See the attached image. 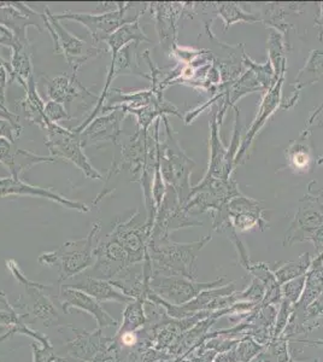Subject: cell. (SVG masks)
I'll use <instances>...</instances> for the list:
<instances>
[{
	"instance_id": "obj_1",
	"label": "cell",
	"mask_w": 323,
	"mask_h": 362,
	"mask_svg": "<svg viewBox=\"0 0 323 362\" xmlns=\"http://www.w3.org/2000/svg\"><path fill=\"white\" fill-rule=\"evenodd\" d=\"M209 240L211 235L187 244L175 243L169 238L150 239L148 255L151 261L152 274L196 279V257Z\"/></svg>"
},
{
	"instance_id": "obj_2",
	"label": "cell",
	"mask_w": 323,
	"mask_h": 362,
	"mask_svg": "<svg viewBox=\"0 0 323 362\" xmlns=\"http://www.w3.org/2000/svg\"><path fill=\"white\" fill-rule=\"evenodd\" d=\"M162 119L165 127V138L164 140L160 139L157 148L160 173L165 186L175 189L181 204L184 206L192 189L189 177L194 168V162L181 148L168 116H163Z\"/></svg>"
},
{
	"instance_id": "obj_3",
	"label": "cell",
	"mask_w": 323,
	"mask_h": 362,
	"mask_svg": "<svg viewBox=\"0 0 323 362\" xmlns=\"http://www.w3.org/2000/svg\"><path fill=\"white\" fill-rule=\"evenodd\" d=\"M134 4L131 3H119L117 8L111 11H100V13H80V11H64L54 13L57 20H70V21L81 23L92 37L93 45L100 47V44H105L112 34L126 23L140 20V17L148 10V4L136 13L135 16L129 15V10Z\"/></svg>"
},
{
	"instance_id": "obj_4",
	"label": "cell",
	"mask_w": 323,
	"mask_h": 362,
	"mask_svg": "<svg viewBox=\"0 0 323 362\" xmlns=\"http://www.w3.org/2000/svg\"><path fill=\"white\" fill-rule=\"evenodd\" d=\"M155 144V134L148 131L136 128L134 134L129 136L126 144L119 143L114 146L112 163L104 177L105 185L119 174L127 173L128 179L139 184L143 168L148 160V153L152 145Z\"/></svg>"
},
{
	"instance_id": "obj_5",
	"label": "cell",
	"mask_w": 323,
	"mask_h": 362,
	"mask_svg": "<svg viewBox=\"0 0 323 362\" xmlns=\"http://www.w3.org/2000/svg\"><path fill=\"white\" fill-rule=\"evenodd\" d=\"M100 223L92 225L88 235L85 238L78 239L75 242L63 244L57 250L47 254H42L39 257V262L45 266L59 264L61 280L74 278L80 273L90 267L95 261V247L93 240L100 230Z\"/></svg>"
},
{
	"instance_id": "obj_6",
	"label": "cell",
	"mask_w": 323,
	"mask_h": 362,
	"mask_svg": "<svg viewBox=\"0 0 323 362\" xmlns=\"http://www.w3.org/2000/svg\"><path fill=\"white\" fill-rule=\"evenodd\" d=\"M45 131V145L49 148V156L57 162L66 160L73 163L81 169L82 173L88 179L104 181V177L92 165L83 151L85 146L78 133L54 122H49Z\"/></svg>"
},
{
	"instance_id": "obj_7",
	"label": "cell",
	"mask_w": 323,
	"mask_h": 362,
	"mask_svg": "<svg viewBox=\"0 0 323 362\" xmlns=\"http://www.w3.org/2000/svg\"><path fill=\"white\" fill-rule=\"evenodd\" d=\"M44 27L52 37L54 54H61L66 58L71 73L78 74V70L88 61L107 52V47H98L93 44L88 45L85 40L68 32L47 6L44 13Z\"/></svg>"
},
{
	"instance_id": "obj_8",
	"label": "cell",
	"mask_w": 323,
	"mask_h": 362,
	"mask_svg": "<svg viewBox=\"0 0 323 362\" xmlns=\"http://www.w3.org/2000/svg\"><path fill=\"white\" fill-rule=\"evenodd\" d=\"M138 46L139 44L131 42V44L124 46L122 49H119V52H110L111 62L110 66L107 68V80H105L102 92L99 95L98 100L95 102V109L90 112L86 121L81 122L78 127L71 128L75 133L80 134L95 117H98L99 114L102 112V107H104L107 95L111 90V83L114 78L122 76V75H135V76L150 80V75L143 73V70L140 69V56L136 52Z\"/></svg>"
},
{
	"instance_id": "obj_9",
	"label": "cell",
	"mask_w": 323,
	"mask_h": 362,
	"mask_svg": "<svg viewBox=\"0 0 323 362\" xmlns=\"http://www.w3.org/2000/svg\"><path fill=\"white\" fill-rule=\"evenodd\" d=\"M223 278L211 283H196L194 280L180 276H155L152 274L150 285L155 293L174 305H184L199 296L205 290L221 284Z\"/></svg>"
},
{
	"instance_id": "obj_10",
	"label": "cell",
	"mask_w": 323,
	"mask_h": 362,
	"mask_svg": "<svg viewBox=\"0 0 323 362\" xmlns=\"http://www.w3.org/2000/svg\"><path fill=\"white\" fill-rule=\"evenodd\" d=\"M127 112L122 109H114L104 112L95 117L81 133L82 144L86 146L100 148L102 145L111 143L114 146L121 143L119 136L122 134V124L127 117Z\"/></svg>"
},
{
	"instance_id": "obj_11",
	"label": "cell",
	"mask_w": 323,
	"mask_h": 362,
	"mask_svg": "<svg viewBox=\"0 0 323 362\" xmlns=\"http://www.w3.org/2000/svg\"><path fill=\"white\" fill-rule=\"evenodd\" d=\"M0 25L13 32L16 42H29L27 30L33 25L44 30V13H39L29 5L20 1H0Z\"/></svg>"
},
{
	"instance_id": "obj_12",
	"label": "cell",
	"mask_w": 323,
	"mask_h": 362,
	"mask_svg": "<svg viewBox=\"0 0 323 362\" xmlns=\"http://www.w3.org/2000/svg\"><path fill=\"white\" fill-rule=\"evenodd\" d=\"M148 10L155 23L160 42L170 54L177 45L179 21L184 17V3H150Z\"/></svg>"
},
{
	"instance_id": "obj_13",
	"label": "cell",
	"mask_w": 323,
	"mask_h": 362,
	"mask_svg": "<svg viewBox=\"0 0 323 362\" xmlns=\"http://www.w3.org/2000/svg\"><path fill=\"white\" fill-rule=\"evenodd\" d=\"M283 81H285V74L278 76L276 83L270 87L263 95L262 102L259 104L257 115L254 117V122L249 127V132L246 134L245 138L242 139V144L239 146L237 156L234 160V167L242 165L247 156L249 146L254 141V136H257V133L261 131V128L266 124V121L270 116L273 115L278 105L281 104V95H283Z\"/></svg>"
},
{
	"instance_id": "obj_14",
	"label": "cell",
	"mask_w": 323,
	"mask_h": 362,
	"mask_svg": "<svg viewBox=\"0 0 323 362\" xmlns=\"http://www.w3.org/2000/svg\"><path fill=\"white\" fill-rule=\"evenodd\" d=\"M10 196H34V197L46 198L69 209L78 210L80 213H88L90 210V206L85 203L73 201L63 194H58L54 189L30 185L28 182L22 180L20 177L10 175V177H0V198L10 197Z\"/></svg>"
},
{
	"instance_id": "obj_15",
	"label": "cell",
	"mask_w": 323,
	"mask_h": 362,
	"mask_svg": "<svg viewBox=\"0 0 323 362\" xmlns=\"http://www.w3.org/2000/svg\"><path fill=\"white\" fill-rule=\"evenodd\" d=\"M204 29L210 42H213V47L210 52L213 54V66H217L221 76L222 85L234 83L242 73V58L245 54L244 45H227L213 35L211 28Z\"/></svg>"
},
{
	"instance_id": "obj_16",
	"label": "cell",
	"mask_w": 323,
	"mask_h": 362,
	"mask_svg": "<svg viewBox=\"0 0 323 362\" xmlns=\"http://www.w3.org/2000/svg\"><path fill=\"white\" fill-rule=\"evenodd\" d=\"M42 78L45 83L46 93L49 100L66 105L68 110H69L70 104L76 99H80L82 103H85L88 97H93V93L78 81V74L75 73L57 75L54 78L42 76Z\"/></svg>"
},
{
	"instance_id": "obj_17",
	"label": "cell",
	"mask_w": 323,
	"mask_h": 362,
	"mask_svg": "<svg viewBox=\"0 0 323 362\" xmlns=\"http://www.w3.org/2000/svg\"><path fill=\"white\" fill-rule=\"evenodd\" d=\"M8 140L0 138V163L6 167L13 177H20L25 170L40 163H54L57 160L51 156H41L27 150L13 146Z\"/></svg>"
},
{
	"instance_id": "obj_18",
	"label": "cell",
	"mask_w": 323,
	"mask_h": 362,
	"mask_svg": "<svg viewBox=\"0 0 323 362\" xmlns=\"http://www.w3.org/2000/svg\"><path fill=\"white\" fill-rule=\"evenodd\" d=\"M311 133L309 128L300 133L298 139L290 143L286 148L287 167L295 174H305L311 172L315 165L314 150L311 144Z\"/></svg>"
},
{
	"instance_id": "obj_19",
	"label": "cell",
	"mask_w": 323,
	"mask_h": 362,
	"mask_svg": "<svg viewBox=\"0 0 323 362\" xmlns=\"http://www.w3.org/2000/svg\"><path fill=\"white\" fill-rule=\"evenodd\" d=\"M61 303L64 305V309L69 307H76V308L86 310L87 313L93 315L95 320L98 322L99 326H114L117 324V321L112 319L104 309L99 305L97 300L93 297H90L87 293H82L76 288H64L61 293Z\"/></svg>"
},
{
	"instance_id": "obj_20",
	"label": "cell",
	"mask_w": 323,
	"mask_h": 362,
	"mask_svg": "<svg viewBox=\"0 0 323 362\" xmlns=\"http://www.w3.org/2000/svg\"><path fill=\"white\" fill-rule=\"evenodd\" d=\"M323 75V52L322 51H311L310 56L307 58L305 66L303 69L299 71V74L295 78V83H292L293 86V93L290 95L286 103H281V109H290L293 107L298 95L305 87L311 83L319 81V78Z\"/></svg>"
},
{
	"instance_id": "obj_21",
	"label": "cell",
	"mask_w": 323,
	"mask_h": 362,
	"mask_svg": "<svg viewBox=\"0 0 323 362\" xmlns=\"http://www.w3.org/2000/svg\"><path fill=\"white\" fill-rule=\"evenodd\" d=\"M33 75V63L29 42H16L11 49V59L8 63V83H17L25 88L29 78Z\"/></svg>"
},
{
	"instance_id": "obj_22",
	"label": "cell",
	"mask_w": 323,
	"mask_h": 362,
	"mask_svg": "<svg viewBox=\"0 0 323 362\" xmlns=\"http://www.w3.org/2000/svg\"><path fill=\"white\" fill-rule=\"evenodd\" d=\"M25 90V98L20 99L18 102L20 112H23V115L29 122L45 129L51 121L47 119L45 114L46 102H44V99L41 98L40 95L37 93V83H35L34 75L29 78Z\"/></svg>"
},
{
	"instance_id": "obj_23",
	"label": "cell",
	"mask_w": 323,
	"mask_h": 362,
	"mask_svg": "<svg viewBox=\"0 0 323 362\" xmlns=\"http://www.w3.org/2000/svg\"><path fill=\"white\" fill-rule=\"evenodd\" d=\"M69 288L80 290L97 300L129 302L131 300V297L114 288V285L110 283L90 276H85L81 279H75L74 284L69 285Z\"/></svg>"
},
{
	"instance_id": "obj_24",
	"label": "cell",
	"mask_w": 323,
	"mask_h": 362,
	"mask_svg": "<svg viewBox=\"0 0 323 362\" xmlns=\"http://www.w3.org/2000/svg\"><path fill=\"white\" fill-rule=\"evenodd\" d=\"M300 13H303V10L298 4H268L259 17L261 21L269 25L270 28L285 35L290 28H293L287 16Z\"/></svg>"
},
{
	"instance_id": "obj_25",
	"label": "cell",
	"mask_w": 323,
	"mask_h": 362,
	"mask_svg": "<svg viewBox=\"0 0 323 362\" xmlns=\"http://www.w3.org/2000/svg\"><path fill=\"white\" fill-rule=\"evenodd\" d=\"M286 51L283 34L275 29H270L268 54H269V62L274 68L276 78L283 74H286Z\"/></svg>"
},
{
	"instance_id": "obj_26",
	"label": "cell",
	"mask_w": 323,
	"mask_h": 362,
	"mask_svg": "<svg viewBox=\"0 0 323 362\" xmlns=\"http://www.w3.org/2000/svg\"><path fill=\"white\" fill-rule=\"evenodd\" d=\"M215 5L217 16L221 17L225 23V32L237 22H262L261 17L256 16L254 13H246L237 3H215Z\"/></svg>"
},
{
	"instance_id": "obj_27",
	"label": "cell",
	"mask_w": 323,
	"mask_h": 362,
	"mask_svg": "<svg viewBox=\"0 0 323 362\" xmlns=\"http://www.w3.org/2000/svg\"><path fill=\"white\" fill-rule=\"evenodd\" d=\"M310 264V255L307 252V254L300 256L298 261H292V262H288V264H285L281 267H278L276 271H274L275 278L278 280V284H285L287 281L295 279L298 276H305Z\"/></svg>"
},
{
	"instance_id": "obj_28",
	"label": "cell",
	"mask_w": 323,
	"mask_h": 362,
	"mask_svg": "<svg viewBox=\"0 0 323 362\" xmlns=\"http://www.w3.org/2000/svg\"><path fill=\"white\" fill-rule=\"evenodd\" d=\"M242 64L247 66V69L254 71L256 78H257L258 81L261 83V86H262L263 90H264V93H266V90H269L270 87L273 86V85L276 83V80H278L276 76H275L274 68L271 66V63L269 62V59H268V62L264 63V64H258V63L254 62V61L245 54H244V58H242Z\"/></svg>"
},
{
	"instance_id": "obj_29",
	"label": "cell",
	"mask_w": 323,
	"mask_h": 362,
	"mask_svg": "<svg viewBox=\"0 0 323 362\" xmlns=\"http://www.w3.org/2000/svg\"><path fill=\"white\" fill-rule=\"evenodd\" d=\"M305 276H298L295 279L290 280L283 284V293L285 295V300L290 303H295L303 295L305 288Z\"/></svg>"
},
{
	"instance_id": "obj_30",
	"label": "cell",
	"mask_w": 323,
	"mask_h": 362,
	"mask_svg": "<svg viewBox=\"0 0 323 362\" xmlns=\"http://www.w3.org/2000/svg\"><path fill=\"white\" fill-rule=\"evenodd\" d=\"M45 114L47 116V119L51 122H54V124H58V122H61L63 119H71L70 112L66 109V105L58 103V102H54V100L46 102Z\"/></svg>"
},
{
	"instance_id": "obj_31",
	"label": "cell",
	"mask_w": 323,
	"mask_h": 362,
	"mask_svg": "<svg viewBox=\"0 0 323 362\" xmlns=\"http://www.w3.org/2000/svg\"><path fill=\"white\" fill-rule=\"evenodd\" d=\"M22 132H23L22 126L11 124L6 119H0V138L8 140L10 143L15 144Z\"/></svg>"
},
{
	"instance_id": "obj_32",
	"label": "cell",
	"mask_w": 323,
	"mask_h": 362,
	"mask_svg": "<svg viewBox=\"0 0 323 362\" xmlns=\"http://www.w3.org/2000/svg\"><path fill=\"white\" fill-rule=\"evenodd\" d=\"M8 81V64L0 54V104H6V86Z\"/></svg>"
},
{
	"instance_id": "obj_33",
	"label": "cell",
	"mask_w": 323,
	"mask_h": 362,
	"mask_svg": "<svg viewBox=\"0 0 323 362\" xmlns=\"http://www.w3.org/2000/svg\"><path fill=\"white\" fill-rule=\"evenodd\" d=\"M143 309L140 307V303L131 305L128 308L126 317H127V324L131 325V329H135L138 326L141 325L143 322Z\"/></svg>"
},
{
	"instance_id": "obj_34",
	"label": "cell",
	"mask_w": 323,
	"mask_h": 362,
	"mask_svg": "<svg viewBox=\"0 0 323 362\" xmlns=\"http://www.w3.org/2000/svg\"><path fill=\"white\" fill-rule=\"evenodd\" d=\"M15 44H16V37L13 35V32L4 25H0V45L6 46L11 49Z\"/></svg>"
},
{
	"instance_id": "obj_35",
	"label": "cell",
	"mask_w": 323,
	"mask_h": 362,
	"mask_svg": "<svg viewBox=\"0 0 323 362\" xmlns=\"http://www.w3.org/2000/svg\"><path fill=\"white\" fill-rule=\"evenodd\" d=\"M316 27L319 29V40L323 44V3L319 4V13L315 18Z\"/></svg>"
},
{
	"instance_id": "obj_36",
	"label": "cell",
	"mask_w": 323,
	"mask_h": 362,
	"mask_svg": "<svg viewBox=\"0 0 323 362\" xmlns=\"http://www.w3.org/2000/svg\"><path fill=\"white\" fill-rule=\"evenodd\" d=\"M323 163V157H321V158H319V165H322Z\"/></svg>"
}]
</instances>
